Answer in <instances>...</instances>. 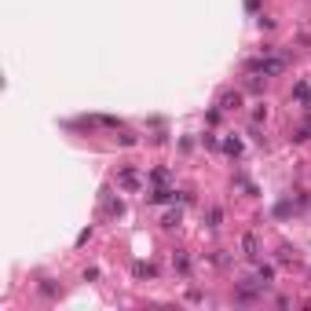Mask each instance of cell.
<instances>
[{
  "mask_svg": "<svg viewBox=\"0 0 311 311\" xmlns=\"http://www.w3.org/2000/svg\"><path fill=\"white\" fill-rule=\"evenodd\" d=\"M223 107L234 110V107H238V95H231V92H227V95H223Z\"/></svg>",
  "mask_w": 311,
  "mask_h": 311,
  "instance_id": "6da1fadb",
  "label": "cell"
}]
</instances>
